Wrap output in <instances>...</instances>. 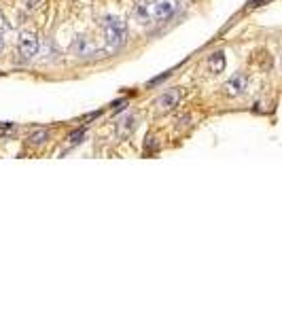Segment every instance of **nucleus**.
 I'll list each match as a JSON object with an SVG mask.
<instances>
[{"instance_id":"f257e3e1","label":"nucleus","mask_w":282,"mask_h":318,"mask_svg":"<svg viewBox=\"0 0 282 318\" xmlns=\"http://www.w3.org/2000/svg\"><path fill=\"white\" fill-rule=\"evenodd\" d=\"M104 30H106L108 49H117V47H121L125 43V38H128V28H125V23L121 19H117V17H106Z\"/></svg>"},{"instance_id":"f03ea898","label":"nucleus","mask_w":282,"mask_h":318,"mask_svg":"<svg viewBox=\"0 0 282 318\" xmlns=\"http://www.w3.org/2000/svg\"><path fill=\"white\" fill-rule=\"evenodd\" d=\"M176 9H178L176 0H157V2L153 4V9H151V15L155 19H159V21H166L176 13Z\"/></svg>"},{"instance_id":"7ed1b4c3","label":"nucleus","mask_w":282,"mask_h":318,"mask_svg":"<svg viewBox=\"0 0 282 318\" xmlns=\"http://www.w3.org/2000/svg\"><path fill=\"white\" fill-rule=\"evenodd\" d=\"M19 53L21 58H34V55L38 53V38L34 34H30V32H26V34H21L19 38Z\"/></svg>"},{"instance_id":"20e7f679","label":"nucleus","mask_w":282,"mask_h":318,"mask_svg":"<svg viewBox=\"0 0 282 318\" xmlns=\"http://www.w3.org/2000/svg\"><path fill=\"white\" fill-rule=\"evenodd\" d=\"M246 77L244 75H233L231 79H229V81H227L225 83V93L227 95H242V93H244L246 91Z\"/></svg>"},{"instance_id":"39448f33","label":"nucleus","mask_w":282,"mask_h":318,"mask_svg":"<svg viewBox=\"0 0 282 318\" xmlns=\"http://www.w3.org/2000/svg\"><path fill=\"white\" fill-rule=\"evenodd\" d=\"M178 100H181V89H168V91L157 100V106H159L161 110H172V108L178 104Z\"/></svg>"},{"instance_id":"423d86ee","label":"nucleus","mask_w":282,"mask_h":318,"mask_svg":"<svg viewBox=\"0 0 282 318\" xmlns=\"http://www.w3.org/2000/svg\"><path fill=\"white\" fill-rule=\"evenodd\" d=\"M223 68H225V53L223 51H216L212 53L208 58V70L212 75H218V73H223Z\"/></svg>"},{"instance_id":"0eeeda50","label":"nucleus","mask_w":282,"mask_h":318,"mask_svg":"<svg viewBox=\"0 0 282 318\" xmlns=\"http://www.w3.org/2000/svg\"><path fill=\"white\" fill-rule=\"evenodd\" d=\"M83 136H85V130L81 127V130H76V132H72V134H70V142H72V145H79Z\"/></svg>"},{"instance_id":"6e6552de","label":"nucleus","mask_w":282,"mask_h":318,"mask_svg":"<svg viewBox=\"0 0 282 318\" xmlns=\"http://www.w3.org/2000/svg\"><path fill=\"white\" fill-rule=\"evenodd\" d=\"M43 138H47V132H45V130H41V132L32 134V136H30V142H34V145H41V142H43Z\"/></svg>"},{"instance_id":"1a4fd4ad","label":"nucleus","mask_w":282,"mask_h":318,"mask_svg":"<svg viewBox=\"0 0 282 318\" xmlns=\"http://www.w3.org/2000/svg\"><path fill=\"white\" fill-rule=\"evenodd\" d=\"M263 0H248V9H253V6H259Z\"/></svg>"},{"instance_id":"9d476101","label":"nucleus","mask_w":282,"mask_h":318,"mask_svg":"<svg viewBox=\"0 0 282 318\" xmlns=\"http://www.w3.org/2000/svg\"><path fill=\"white\" fill-rule=\"evenodd\" d=\"M2 47H4V43H2V36H0V51H2Z\"/></svg>"},{"instance_id":"9b49d317","label":"nucleus","mask_w":282,"mask_h":318,"mask_svg":"<svg viewBox=\"0 0 282 318\" xmlns=\"http://www.w3.org/2000/svg\"><path fill=\"white\" fill-rule=\"evenodd\" d=\"M280 64H282V62H280Z\"/></svg>"}]
</instances>
